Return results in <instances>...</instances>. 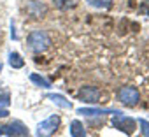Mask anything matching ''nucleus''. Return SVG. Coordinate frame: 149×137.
Returning <instances> with one entry per match:
<instances>
[{
	"label": "nucleus",
	"instance_id": "1",
	"mask_svg": "<svg viewBox=\"0 0 149 137\" xmlns=\"http://www.w3.org/2000/svg\"><path fill=\"white\" fill-rule=\"evenodd\" d=\"M51 46V39L46 32L42 30H35L28 35L26 39V48L32 51V53H44L46 49H49Z\"/></svg>",
	"mask_w": 149,
	"mask_h": 137
},
{
	"label": "nucleus",
	"instance_id": "2",
	"mask_svg": "<svg viewBox=\"0 0 149 137\" xmlns=\"http://www.w3.org/2000/svg\"><path fill=\"white\" fill-rule=\"evenodd\" d=\"M60 121H61V120H60V116H56V114H53V116L46 118L44 121H40L39 127H37V137H51V135L58 130Z\"/></svg>",
	"mask_w": 149,
	"mask_h": 137
},
{
	"label": "nucleus",
	"instance_id": "3",
	"mask_svg": "<svg viewBox=\"0 0 149 137\" xmlns=\"http://www.w3.org/2000/svg\"><path fill=\"white\" fill-rule=\"evenodd\" d=\"M139 90L135 86H123L118 90V100L125 104L126 107H133L139 104Z\"/></svg>",
	"mask_w": 149,
	"mask_h": 137
},
{
	"label": "nucleus",
	"instance_id": "4",
	"mask_svg": "<svg viewBox=\"0 0 149 137\" xmlns=\"http://www.w3.org/2000/svg\"><path fill=\"white\" fill-rule=\"evenodd\" d=\"M112 127L118 128L119 132H125V134L132 135V134L137 130V121L119 113V114H114V118H112Z\"/></svg>",
	"mask_w": 149,
	"mask_h": 137
},
{
	"label": "nucleus",
	"instance_id": "5",
	"mask_svg": "<svg viewBox=\"0 0 149 137\" xmlns=\"http://www.w3.org/2000/svg\"><path fill=\"white\" fill-rule=\"evenodd\" d=\"M0 134L11 135V137H28V128L21 121H13L9 125H2V127H0Z\"/></svg>",
	"mask_w": 149,
	"mask_h": 137
},
{
	"label": "nucleus",
	"instance_id": "6",
	"mask_svg": "<svg viewBox=\"0 0 149 137\" xmlns=\"http://www.w3.org/2000/svg\"><path fill=\"white\" fill-rule=\"evenodd\" d=\"M79 99L83 102H88V104H97L98 99H100V92L98 88L95 86H84L81 92H79Z\"/></svg>",
	"mask_w": 149,
	"mask_h": 137
},
{
	"label": "nucleus",
	"instance_id": "7",
	"mask_svg": "<svg viewBox=\"0 0 149 137\" xmlns=\"http://www.w3.org/2000/svg\"><path fill=\"white\" fill-rule=\"evenodd\" d=\"M79 114H84V116H102V114H119L118 109H95V107H81L77 109Z\"/></svg>",
	"mask_w": 149,
	"mask_h": 137
},
{
	"label": "nucleus",
	"instance_id": "8",
	"mask_svg": "<svg viewBox=\"0 0 149 137\" xmlns=\"http://www.w3.org/2000/svg\"><path fill=\"white\" fill-rule=\"evenodd\" d=\"M26 9H28L32 18H42L46 14V6L42 2H37V0H30L26 4Z\"/></svg>",
	"mask_w": 149,
	"mask_h": 137
},
{
	"label": "nucleus",
	"instance_id": "9",
	"mask_svg": "<svg viewBox=\"0 0 149 137\" xmlns=\"http://www.w3.org/2000/svg\"><path fill=\"white\" fill-rule=\"evenodd\" d=\"M47 99H49L53 104H56L58 107H61V109H70V107H72V104H70L63 95H60V93H49Z\"/></svg>",
	"mask_w": 149,
	"mask_h": 137
},
{
	"label": "nucleus",
	"instance_id": "10",
	"mask_svg": "<svg viewBox=\"0 0 149 137\" xmlns=\"http://www.w3.org/2000/svg\"><path fill=\"white\" fill-rule=\"evenodd\" d=\"M70 134H72V137H86L84 125H83L79 120H74V121L70 123Z\"/></svg>",
	"mask_w": 149,
	"mask_h": 137
},
{
	"label": "nucleus",
	"instance_id": "11",
	"mask_svg": "<svg viewBox=\"0 0 149 137\" xmlns=\"http://www.w3.org/2000/svg\"><path fill=\"white\" fill-rule=\"evenodd\" d=\"M9 63H11L13 68H21V67L25 65V60H23L18 53H11V55H9Z\"/></svg>",
	"mask_w": 149,
	"mask_h": 137
},
{
	"label": "nucleus",
	"instance_id": "12",
	"mask_svg": "<svg viewBox=\"0 0 149 137\" xmlns=\"http://www.w3.org/2000/svg\"><path fill=\"white\" fill-rule=\"evenodd\" d=\"M86 2L91 7H97V9H107V7L112 6V0H86Z\"/></svg>",
	"mask_w": 149,
	"mask_h": 137
},
{
	"label": "nucleus",
	"instance_id": "13",
	"mask_svg": "<svg viewBox=\"0 0 149 137\" xmlns=\"http://www.w3.org/2000/svg\"><path fill=\"white\" fill-rule=\"evenodd\" d=\"M30 81L35 83V85H39L40 88H49V86H51L49 81H46L44 78H40V76H37V74H32V76H30Z\"/></svg>",
	"mask_w": 149,
	"mask_h": 137
},
{
	"label": "nucleus",
	"instance_id": "14",
	"mask_svg": "<svg viewBox=\"0 0 149 137\" xmlns=\"http://www.w3.org/2000/svg\"><path fill=\"white\" fill-rule=\"evenodd\" d=\"M53 2H54V6H56L58 9H61V11L72 7V0H53Z\"/></svg>",
	"mask_w": 149,
	"mask_h": 137
},
{
	"label": "nucleus",
	"instance_id": "15",
	"mask_svg": "<svg viewBox=\"0 0 149 137\" xmlns=\"http://www.w3.org/2000/svg\"><path fill=\"white\" fill-rule=\"evenodd\" d=\"M139 125H140V130H142L144 137H149V123L146 120H139Z\"/></svg>",
	"mask_w": 149,
	"mask_h": 137
},
{
	"label": "nucleus",
	"instance_id": "16",
	"mask_svg": "<svg viewBox=\"0 0 149 137\" xmlns=\"http://www.w3.org/2000/svg\"><path fill=\"white\" fill-rule=\"evenodd\" d=\"M9 102H11V97H9V93H7V92L0 95V107H7V106H9Z\"/></svg>",
	"mask_w": 149,
	"mask_h": 137
},
{
	"label": "nucleus",
	"instance_id": "17",
	"mask_svg": "<svg viewBox=\"0 0 149 137\" xmlns=\"http://www.w3.org/2000/svg\"><path fill=\"white\" fill-rule=\"evenodd\" d=\"M6 116H9V111L6 107H0V118H6Z\"/></svg>",
	"mask_w": 149,
	"mask_h": 137
},
{
	"label": "nucleus",
	"instance_id": "18",
	"mask_svg": "<svg viewBox=\"0 0 149 137\" xmlns=\"http://www.w3.org/2000/svg\"><path fill=\"white\" fill-rule=\"evenodd\" d=\"M0 71H2V65H0Z\"/></svg>",
	"mask_w": 149,
	"mask_h": 137
}]
</instances>
